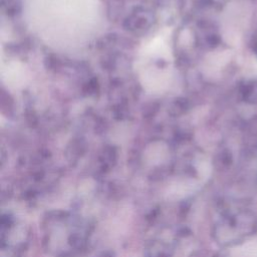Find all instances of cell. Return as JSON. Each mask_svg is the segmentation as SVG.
<instances>
[{
    "label": "cell",
    "instance_id": "1",
    "mask_svg": "<svg viewBox=\"0 0 257 257\" xmlns=\"http://www.w3.org/2000/svg\"><path fill=\"white\" fill-rule=\"evenodd\" d=\"M39 26L51 27L49 34L58 28L57 33L76 34L83 32L97 15L96 0H38ZM88 29V28H87Z\"/></svg>",
    "mask_w": 257,
    "mask_h": 257
}]
</instances>
